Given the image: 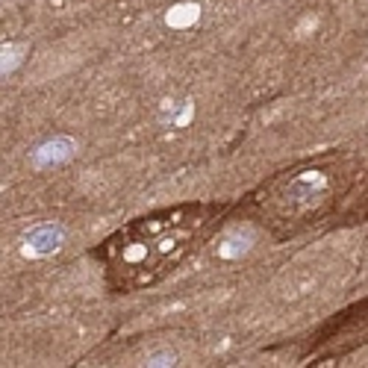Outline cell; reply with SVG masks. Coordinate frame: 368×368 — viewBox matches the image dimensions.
<instances>
[{"label":"cell","mask_w":368,"mask_h":368,"mask_svg":"<svg viewBox=\"0 0 368 368\" xmlns=\"http://www.w3.org/2000/svg\"><path fill=\"white\" fill-rule=\"evenodd\" d=\"M65 242V230L59 224H39L27 233L24 239V253L27 256H50L53 251H59Z\"/></svg>","instance_id":"cell-2"},{"label":"cell","mask_w":368,"mask_h":368,"mask_svg":"<svg viewBox=\"0 0 368 368\" xmlns=\"http://www.w3.org/2000/svg\"><path fill=\"white\" fill-rule=\"evenodd\" d=\"M77 153V142L68 139V136H53L48 142H41L36 151H32L30 162L36 165V168H53V165L59 162H68L71 156Z\"/></svg>","instance_id":"cell-1"},{"label":"cell","mask_w":368,"mask_h":368,"mask_svg":"<svg viewBox=\"0 0 368 368\" xmlns=\"http://www.w3.org/2000/svg\"><path fill=\"white\" fill-rule=\"evenodd\" d=\"M174 362H177L174 351H156L148 356V365H174Z\"/></svg>","instance_id":"cell-3"}]
</instances>
